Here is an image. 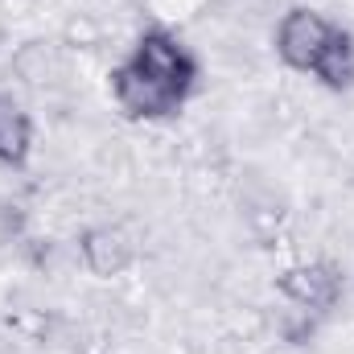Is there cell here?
I'll list each match as a JSON object with an SVG mask.
<instances>
[{
    "mask_svg": "<svg viewBox=\"0 0 354 354\" xmlns=\"http://www.w3.org/2000/svg\"><path fill=\"white\" fill-rule=\"evenodd\" d=\"M128 62H132L136 71H145L153 83H161L165 91H174L181 103H185V99L194 95V87H198V58L177 41L174 33H165V29L140 33L136 46H132V54H128Z\"/></svg>",
    "mask_w": 354,
    "mask_h": 354,
    "instance_id": "obj_1",
    "label": "cell"
},
{
    "mask_svg": "<svg viewBox=\"0 0 354 354\" xmlns=\"http://www.w3.org/2000/svg\"><path fill=\"white\" fill-rule=\"evenodd\" d=\"M334 33H338V25L330 17H322L317 8L297 4L276 25V58L288 71H297V75H313L317 62H322V54L330 50Z\"/></svg>",
    "mask_w": 354,
    "mask_h": 354,
    "instance_id": "obj_2",
    "label": "cell"
},
{
    "mask_svg": "<svg viewBox=\"0 0 354 354\" xmlns=\"http://www.w3.org/2000/svg\"><path fill=\"white\" fill-rule=\"evenodd\" d=\"M276 292L292 309H301L309 317H326L342 305L346 280H342V268L330 260H305V264H292L276 276Z\"/></svg>",
    "mask_w": 354,
    "mask_h": 354,
    "instance_id": "obj_3",
    "label": "cell"
},
{
    "mask_svg": "<svg viewBox=\"0 0 354 354\" xmlns=\"http://www.w3.org/2000/svg\"><path fill=\"white\" fill-rule=\"evenodd\" d=\"M107 87H111V99L115 107L128 115V120H145V124H157V120H169L177 115L185 103L177 99L174 91H165L161 83H153L145 71H136L128 58L107 75Z\"/></svg>",
    "mask_w": 354,
    "mask_h": 354,
    "instance_id": "obj_4",
    "label": "cell"
},
{
    "mask_svg": "<svg viewBox=\"0 0 354 354\" xmlns=\"http://www.w3.org/2000/svg\"><path fill=\"white\" fill-rule=\"evenodd\" d=\"M136 260L132 239L120 227H87L79 235V264L87 268V276L95 280H115L124 276Z\"/></svg>",
    "mask_w": 354,
    "mask_h": 354,
    "instance_id": "obj_5",
    "label": "cell"
},
{
    "mask_svg": "<svg viewBox=\"0 0 354 354\" xmlns=\"http://www.w3.org/2000/svg\"><path fill=\"white\" fill-rule=\"evenodd\" d=\"M29 153H33V120L17 103L0 99V165L25 169Z\"/></svg>",
    "mask_w": 354,
    "mask_h": 354,
    "instance_id": "obj_6",
    "label": "cell"
},
{
    "mask_svg": "<svg viewBox=\"0 0 354 354\" xmlns=\"http://www.w3.org/2000/svg\"><path fill=\"white\" fill-rule=\"evenodd\" d=\"M313 79H317L322 87H330V91L354 87V37L342 29V25H338V33H334L330 50L322 54V62H317Z\"/></svg>",
    "mask_w": 354,
    "mask_h": 354,
    "instance_id": "obj_7",
    "label": "cell"
}]
</instances>
